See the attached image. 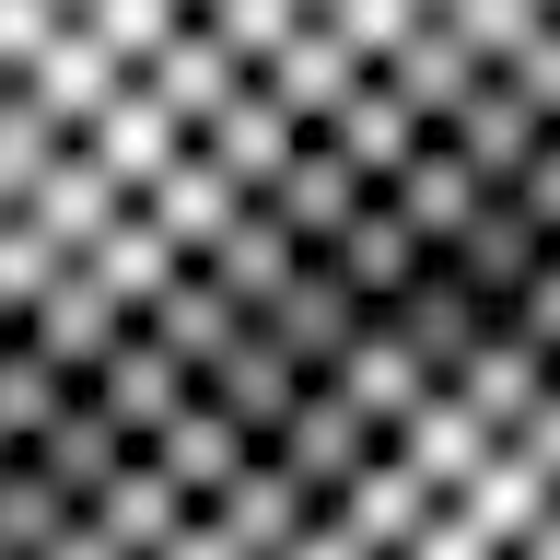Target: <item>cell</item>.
<instances>
[{
	"instance_id": "cell-1",
	"label": "cell",
	"mask_w": 560,
	"mask_h": 560,
	"mask_svg": "<svg viewBox=\"0 0 560 560\" xmlns=\"http://www.w3.org/2000/svg\"><path fill=\"white\" fill-rule=\"evenodd\" d=\"M560 175V0H0V292L210 269Z\"/></svg>"
}]
</instances>
